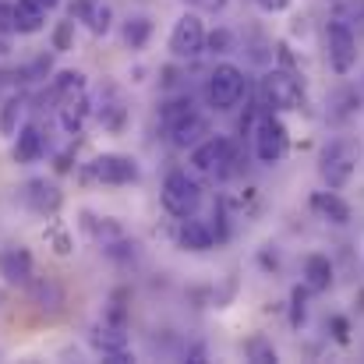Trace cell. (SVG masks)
Masks as SVG:
<instances>
[{"mask_svg":"<svg viewBox=\"0 0 364 364\" xmlns=\"http://www.w3.org/2000/svg\"><path fill=\"white\" fill-rule=\"evenodd\" d=\"M358 163H361V141H354V138H336V141L326 145L318 173H322V181H326L333 191H340V188H347V184L354 181Z\"/></svg>","mask_w":364,"mask_h":364,"instance_id":"obj_1","label":"cell"},{"mask_svg":"<svg viewBox=\"0 0 364 364\" xmlns=\"http://www.w3.org/2000/svg\"><path fill=\"white\" fill-rule=\"evenodd\" d=\"M198 205H202V188H198V181L188 177L184 170L166 173V181H163V209H166L170 216L184 220V216H195Z\"/></svg>","mask_w":364,"mask_h":364,"instance_id":"obj_2","label":"cell"},{"mask_svg":"<svg viewBox=\"0 0 364 364\" xmlns=\"http://www.w3.org/2000/svg\"><path fill=\"white\" fill-rule=\"evenodd\" d=\"M262 100L272 114L279 110H301L304 103V85L294 71H269L262 78Z\"/></svg>","mask_w":364,"mask_h":364,"instance_id":"obj_3","label":"cell"},{"mask_svg":"<svg viewBox=\"0 0 364 364\" xmlns=\"http://www.w3.org/2000/svg\"><path fill=\"white\" fill-rule=\"evenodd\" d=\"M237 163V152H234V141L230 138H202L195 149H191V166L198 173H209V177H227Z\"/></svg>","mask_w":364,"mask_h":364,"instance_id":"obj_4","label":"cell"},{"mask_svg":"<svg viewBox=\"0 0 364 364\" xmlns=\"http://www.w3.org/2000/svg\"><path fill=\"white\" fill-rule=\"evenodd\" d=\"M244 96V71L234 64H220L205 82V103L213 110H234Z\"/></svg>","mask_w":364,"mask_h":364,"instance_id":"obj_5","label":"cell"},{"mask_svg":"<svg viewBox=\"0 0 364 364\" xmlns=\"http://www.w3.org/2000/svg\"><path fill=\"white\" fill-rule=\"evenodd\" d=\"M255 152H258V159L265 163V166H276V163H283L287 159V152H290V134H287V127L283 121L269 110L258 127H255Z\"/></svg>","mask_w":364,"mask_h":364,"instance_id":"obj_6","label":"cell"},{"mask_svg":"<svg viewBox=\"0 0 364 364\" xmlns=\"http://www.w3.org/2000/svg\"><path fill=\"white\" fill-rule=\"evenodd\" d=\"M205 50V25H202V18L198 14H181L177 18V25H173V32H170V53L177 57V60H191V57H198Z\"/></svg>","mask_w":364,"mask_h":364,"instance_id":"obj_7","label":"cell"},{"mask_svg":"<svg viewBox=\"0 0 364 364\" xmlns=\"http://www.w3.org/2000/svg\"><path fill=\"white\" fill-rule=\"evenodd\" d=\"M326 46H329V68H333L336 75H347V71L354 68V60H358V39H354L350 25L329 21V28H326Z\"/></svg>","mask_w":364,"mask_h":364,"instance_id":"obj_8","label":"cell"},{"mask_svg":"<svg viewBox=\"0 0 364 364\" xmlns=\"http://www.w3.org/2000/svg\"><path fill=\"white\" fill-rule=\"evenodd\" d=\"M89 177H96L100 184H134L138 181V163L131 156L103 152L89 163Z\"/></svg>","mask_w":364,"mask_h":364,"instance_id":"obj_9","label":"cell"},{"mask_svg":"<svg viewBox=\"0 0 364 364\" xmlns=\"http://www.w3.org/2000/svg\"><path fill=\"white\" fill-rule=\"evenodd\" d=\"M92 343H96L100 354L110 358V364L127 361V326H121V322L103 318V322L96 326V333H92Z\"/></svg>","mask_w":364,"mask_h":364,"instance_id":"obj_10","label":"cell"},{"mask_svg":"<svg viewBox=\"0 0 364 364\" xmlns=\"http://www.w3.org/2000/svg\"><path fill=\"white\" fill-rule=\"evenodd\" d=\"M46 25V7L39 0H14L11 4V32L36 36Z\"/></svg>","mask_w":364,"mask_h":364,"instance_id":"obj_11","label":"cell"},{"mask_svg":"<svg viewBox=\"0 0 364 364\" xmlns=\"http://www.w3.org/2000/svg\"><path fill=\"white\" fill-rule=\"evenodd\" d=\"M71 18L85 21L89 32H96V36H107L110 32V7L103 0H75L71 4Z\"/></svg>","mask_w":364,"mask_h":364,"instance_id":"obj_12","label":"cell"},{"mask_svg":"<svg viewBox=\"0 0 364 364\" xmlns=\"http://www.w3.org/2000/svg\"><path fill=\"white\" fill-rule=\"evenodd\" d=\"M0 276L7 283H28L32 279V255L25 247H7L0 251Z\"/></svg>","mask_w":364,"mask_h":364,"instance_id":"obj_13","label":"cell"},{"mask_svg":"<svg viewBox=\"0 0 364 364\" xmlns=\"http://www.w3.org/2000/svg\"><path fill=\"white\" fill-rule=\"evenodd\" d=\"M177 244L188 247V251H209V247L216 244V234H213L209 223L184 216V220H181V230H177Z\"/></svg>","mask_w":364,"mask_h":364,"instance_id":"obj_14","label":"cell"},{"mask_svg":"<svg viewBox=\"0 0 364 364\" xmlns=\"http://www.w3.org/2000/svg\"><path fill=\"white\" fill-rule=\"evenodd\" d=\"M85 117H89L85 89H78V92H64V96H60V124H64V131H68V134H78L82 124H85Z\"/></svg>","mask_w":364,"mask_h":364,"instance_id":"obj_15","label":"cell"},{"mask_svg":"<svg viewBox=\"0 0 364 364\" xmlns=\"http://www.w3.org/2000/svg\"><path fill=\"white\" fill-rule=\"evenodd\" d=\"M205 134H209V124H205V117H198L195 110L170 127V138H173V145H177V149H195Z\"/></svg>","mask_w":364,"mask_h":364,"instance_id":"obj_16","label":"cell"},{"mask_svg":"<svg viewBox=\"0 0 364 364\" xmlns=\"http://www.w3.org/2000/svg\"><path fill=\"white\" fill-rule=\"evenodd\" d=\"M311 209L322 216V220H329V223H336V227H347L350 223V205L329 188V191H318L315 198H311Z\"/></svg>","mask_w":364,"mask_h":364,"instance_id":"obj_17","label":"cell"},{"mask_svg":"<svg viewBox=\"0 0 364 364\" xmlns=\"http://www.w3.org/2000/svg\"><path fill=\"white\" fill-rule=\"evenodd\" d=\"M46 141H43V131L36 124H25L18 131V141H14V163H36L43 156Z\"/></svg>","mask_w":364,"mask_h":364,"instance_id":"obj_18","label":"cell"},{"mask_svg":"<svg viewBox=\"0 0 364 364\" xmlns=\"http://www.w3.org/2000/svg\"><path fill=\"white\" fill-rule=\"evenodd\" d=\"M25 198H28V205H32L36 213H43V216L60 209V191H57L53 184H46V181H28Z\"/></svg>","mask_w":364,"mask_h":364,"instance_id":"obj_19","label":"cell"},{"mask_svg":"<svg viewBox=\"0 0 364 364\" xmlns=\"http://www.w3.org/2000/svg\"><path fill=\"white\" fill-rule=\"evenodd\" d=\"M304 283L308 290H329L333 287V262L326 255H308L304 258Z\"/></svg>","mask_w":364,"mask_h":364,"instance_id":"obj_20","label":"cell"},{"mask_svg":"<svg viewBox=\"0 0 364 364\" xmlns=\"http://www.w3.org/2000/svg\"><path fill=\"white\" fill-rule=\"evenodd\" d=\"M21 110H25V100H21V96H11V100H4V107H0V134H18Z\"/></svg>","mask_w":364,"mask_h":364,"instance_id":"obj_21","label":"cell"},{"mask_svg":"<svg viewBox=\"0 0 364 364\" xmlns=\"http://www.w3.org/2000/svg\"><path fill=\"white\" fill-rule=\"evenodd\" d=\"M149 36H152V21H149V18H127V25H124V43H127L131 50H141Z\"/></svg>","mask_w":364,"mask_h":364,"instance_id":"obj_22","label":"cell"},{"mask_svg":"<svg viewBox=\"0 0 364 364\" xmlns=\"http://www.w3.org/2000/svg\"><path fill=\"white\" fill-rule=\"evenodd\" d=\"M361 18H364V0H340V4H336V14H333V21L354 25V21H361Z\"/></svg>","mask_w":364,"mask_h":364,"instance_id":"obj_23","label":"cell"},{"mask_svg":"<svg viewBox=\"0 0 364 364\" xmlns=\"http://www.w3.org/2000/svg\"><path fill=\"white\" fill-rule=\"evenodd\" d=\"M247 358L258 361V364H272L276 361V347H272L265 336H255V340L247 343Z\"/></svg>","mask_w":364,"mask_h":364,"instance_id":"obj_24","label":"cell"},{"mask_svg":"<svg viewBox=\"0 0 364 364\" xmlns=\"http://www.w3.org/2000/svg\"><path fill=\"white\" fill-rule=\"evenodd\" d=\"M188 114H191V96H188V100H177V103H166V110H163V124H166V127H173L181 117H188Z\"/></svg>","mask_w":364,"mask_h":364,"instance_id":"obj_25","label":"cell"},{"mask_svg":"<svg viewBox=\"0 0 364 364\" xmlns=\"http://www.w3.org/2000/svg\"><path fill=\"white\" fill-rule=\"evenodd\" d=\"M78 89H85V75L82 71H64L60 78H57V92L64 96V92H78Z\"/></svg>","mask_w":364,"mask_h":364,"instance_id":"obj_26","label":"cell"},{"mask_svg":"<svg viewBox=\"0 0 364 364\" xmlns=\"http://www.w3.org/2000/svg\"><path fill=\"white\" fill-rule=\"evenodd\" d=\"M71 28H75V21H60V25H57V32H53V46H57L60 53L71 46Z\"/></svg>","mask_w":364,"mask_h":364,"instance_id":"obj_27","label":"cell"},{"mask_svg":"<svg viewBox=\"0 0 364 364\" xmlns=\"http://www.w3.org/2000/svg\"><path fill=\"white\" fill-rule=\"evenodd\" d=\"M205 46H213V53H227V50H230V32L220 28V32L205 36Z\"/></svg>","mask_w":364,"mask_h":364,"instance_id":"obj_28","label":"cell"},{"mask_svg":"<svg viewBox=\"0 0 364 364\" xmlns=\"http://www.w3.org/2000/svg\"><path fill=\"white\" fill-rule=\"evenodd\" d=\"M255 4H258L262 11H269V14H279V11H287L294 0H255Z\"/></svg>","mask_w":364,"mask_h":364,"instance_id":"obj_29","label":"cell"},{"mask_svg":"<svg viewBox=\"0 0 364 364\" xmlns=\"http://www.w3.org/2000/svg\"><path fill=\"white\" fill-rule=\"evenodd\" d=\"M301 318H304V294H301V290H294V318H290V322L297 326Z\"/></svg>","mask_w":364,"mask_h":364,"instance_id":"obj_30","label":"cell"},{"mask_svg":"<svg viewBox=\"0 0 364 364\" xmlns=\"http://www.w3.org/2000/svg\"><path fill=\"white\" fill-rule=\"evenodd\" d=\"M195 7H202V11H223L227 7V0H191Z\"/></svg>","mask_w":364,"mask_h":364,"instance_id":"obj_31","label":"cell"},{"mask_svg":"<svg viewBox=\"0 0 364 364\" xmlns=\"http://www.w3.org/2000/svg\"><path fill=\"white\" fill-rule=\"evenodd\" d=\"M0 32H11V4H0Z\"/></svg>","mask_w":364,"mask_h":364,"instance_id":"obj_32","label":"cell"},{"mask_svg":"<svg viewBox=\"0 0 364 364\" xmlns=\"http://www.w3.org/2000/svg\"><path fill=\"white\" fill-rule=\"evenodd\" d=\"M333 329H336V340H340V343H347V322H343V318H336V322H333Z\"/></svg>","mask_w":364,"mask_h":364,"instance_id":"obj_33","label":"cell"},{"mask_svg":"<svg viewBox=\"0 0 364 364\" xmlns=\"http://www.w3.org/2000/svg\"><path fill=\"white\" fill-rule=\"evenodd\" d=\"M39 4H43V7H46V11H50V7H57V4H60V0H39Z\"/></svg>","mask_w":364,"mask_h":364,"instance_id":"obj_34","label":"cell"},{"mask_svg":"<svg viewBox=\"0 0 364 364\" xmlns=\"http://www.w3.org/2000/svg\"><path fill=\"white\" fill-rule=\"evenodd\" d=\"M4 53H7V39H0V57H4Z\"/></svg>","mask_w":364,"mask_h":364,"instance_id":"obj_35","label":"cell"}]
</instances>
